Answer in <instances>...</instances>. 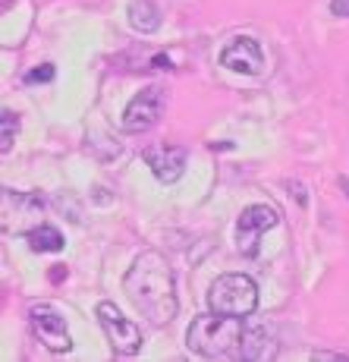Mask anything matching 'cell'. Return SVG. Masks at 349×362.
Returning a JSON list of instances; mask_svg holds the SVG:
<instances>
[{"mask_svg": "<svg viewBox=\"0 0 349 362\" xmlns=\"http://www.w3.org/2000/svg\"><path fill=\"white\" fill-rule=\"evenodd\" d=\"M95 315H97V325L107 334L114 353H120V356H136V353L142 350V331H138V325L129 322L114 303H97Z\"/></svg>", "mask_w": 349, "mask_h": 362, "instance_id": "4", "label": "cell"}, {"mask_svg": "<svg viewBox=\"0 0 349 362\" xmlns=\"http://www.w3.org/2000/svg\"><path fill=\"white\" fill-rule=\"evenodd\" d=\"M208 309L236 318L252 315L258 309V284L249 274H220L208 290Z\"/></svg>", "mask_w": 349, "mask_h": 362, "instance_id": "3", "label": "cell"}, {"mask_svg": "<svg viewBox=\"0 0 349 362\" xmlns=\"http://www.w3.org/2000/svg\"><path fill=\"white\" fill-rule=\"evenodd\" d=\"M160 110H164V88L148 86L126 104V114H123V129L126 132H145L158 123Z\"/></svg>", "mask_w": 349, "mask_h": 362, "instance_id": "7", "label": "cell"}, {"mask_svg": "<svg viewBox=\"0 0 349 362\" xmlns=\"http://www.w3.org/2000/svg\"><path fill=\"white\" fill-rule=\"evenodd\" d=\"M16 129H19L16 114H13L10 107H4V114H0V151H4V155L13 148V139H16Z\"/></svg>", "mask_w": 349, "mask_h": 362, "instance_id": "13", "label": "cell"}, {"mask_svg": "<svg viewBox=\"0 0 349 362\" xmlns=\"http://www.w3.org/2000/svg\"><path fill=\"white\" fill-rule=\"evenodd\" d=\"M129 25L138 35H151L160 29V13L151 0H132L129 4Z\"/></svg>", "mask_w": 349, "mask_h": 362, "instance_id": "11", "label": "cell"}, {"mask_svg": "<svg viewBox=\"0 0 349 362\" xmlns=\"http://www.w3.org/2000/svg\"><path fill=\"white\" fill-rule=\"evenodd\" d=\"M186 158H189V151L183 145H167V142L148 145L142 151V161L151 167L155 180H160V183H177L186 170Z\"/></svg>", "mask_w": 349, "mask_h": 362, "instance_id": "8", "label": "cell"}, {"mask_svg": "<svg viewBox=\"0 0 349 362\" xmlns=\"http://www.w3.org/2000/svg\"><path fill=\"white\" fill-rule=\"evenodd\" d=\"M277 221H280V214L271 205H249L236 221V249L246 259H255L258 249H261V236L271 227H277Z\"/></svg>", "mask_w": 349, "mask_h": 362, "instance_id": "5", "label": "cell"}, {"mask_svg": "<svg viewBox=\"0 0 349 362\" xmlns=\"http://www.w3.org/2000/svg\"><path fill=\"white\" fill-rule=\"evenodd\" d=\"M129 303L148 318L151 325H167L177 318V287H173L170 262L160 252H142L123 277Z\"/></svg>", "mask_w": 349, "mask_h": 362, "instance_id": "1", "label": "cell"}, {"mask_svg": "<svg viewBox=\"0 0 349 362\" xmlns=\"http://www.w3.org/2000/svg\"><path fill=\"white\" fill-rule=\"evenodd\" d=\"M277 356V340L271 331L264 328H246L242 337V359H274Z\"/></svg>", "mask_w": 349, "mask_h": 362, "instance_id": "10", "label": "cell"}, {"mask_svg": "<svg viewBox=\"0 0 349 362\" xmlns=\"http://www.w3.org/2000/svg\"><path fill=\"white\" fill-rule=\"evenodd\" d=\"M331 13L333 16H349V0H331Z\"/></svg>", "mask_w": 349, "mask_h": 362, "instance_id": "15", "label": "cell"}, {"mask_svg": "<svg viewBox=\"0 0 349 362\" xmlns=\"http://www.w3.org/2000/svg\"><path fill=\"white\" fill-rule=\"evenodd\" d=\"M220 66L233 69V73H246V76H258L264 69V51L255 38L239 35L233 38L227 47L220 51Z\"/></svg>", "mask_w": 349, "mask_h": 362, "instance_id": "9", "label": "cell"}, {"mask_svg": "<svg viewBox=\"0 0 349 362\" xmlns=\"http://www.w3.org/2000/svg\"><path fill=\"white\" fill-rule=\"evenodd\" d=\"M29 318H32V328H35V334H38V340L51 353H69L73 350V337H69V331H66V322L54 305H47V303L32 305Z\"/></svg>", "mask_w": 349, "mask_h": 362, "instance_id": "6", "label": "cell"}, {"mask_svg": "<svg viewBox=\"0 0 349 362\" xmlns=\"http://www.w3.org/2000/svg\"><path fill=\"white\" fill-rule=\"evenodd\" d=\"M25 240H29V246L35 249V252H60V249L66 246L64 233H60L57 227H51V224H38L35 230L25 233Z\"/></svg>", "mask_w": 349, "mask_h": 362, "instance_id": "12", "label": "cell"}, {"mask_svg": "<svg viewBox=\"0 0 349 362\" xmlns=\"http://www.w3.org/2000/svg\"><path fill=\"white\" fill-rule=\"evenodd\" d=\"M4 6H10V0H4Z\"/></svg>", "mask_w": 349, "mask_h": 362, "instance_id": "17", "label": "cell"}, {"mask_svg": "<svg viewBox=\"0 0 349 362\" xmlns=\"http://www.w3.org/2000/svg\"><path fill=\"white\" fill-rule=\"evenodd\" d=\"M340 186L346 189V196H349V177H340Z\"/></svg>", "mask_w": 349, "mask_h": 362, "instance_id": "16", "label": "cell"}, {"mask_svg": "<svg viewBox=\"0 0 349 362\" xmlns=\"http://www.w3.org/2000/svg\"><path fill=\"white\" fill-rule=\"evenodd\" d=\"M242 337H246L242 318L218 315V312L192 318L186 331L189 350L205 359H242Z\"/></svg>", "mask_w": 349, "mask_h": 362, "instance_id": "2", "label": "cell"}, {"mask_svg": "<svg viewBox=\"0 0 349 362\" xmlns=\"http://www.w3.org/2000/svg\"><path fill=\"white\" fill-rule=\"evenodd\" d=\"M51 79H54V66H51V64L32 69V73L25 76V82H29V86H32V82H51Z\"/></svg>", "mask_w": 349, "mask_h": 362, "instance_id": "14", "label": "cell"}]
</instances>
